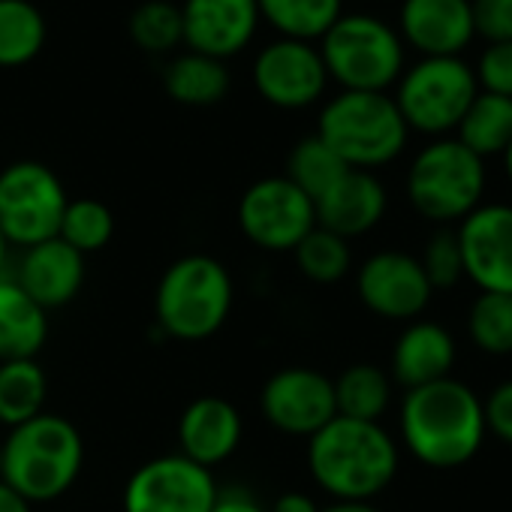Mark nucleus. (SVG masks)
<instances>
[{
  "instance_id": "14",
  "label": "nucleus",
  "mask_w": 512,
  "mask_h": 512,
  "mask_svg": "<svg viewBox=\"0 0 512 512\" xmlns=\"http://www.w3.org/2000/svg\"><path fill=\"white\" fill-rule=\"evenodd\" d=\"M260 413L281 434L314 437L338 416L335 386L323 371L305 365L281 368L260 389Z\"/></svg>"
},
{
  "instance_id": "26",
  "label": "nucleus",
  "mask_w": 512,
  "mask_h": 512,
  "mask_svg": "<svg viewBox=\"0 0 512 512\" xmlns=\"http://www.w3.org/2000/svg\"><path fill=\"white\" fill-rule=\"evenodd\" d=\"M46 16L31 0H0V70L28 67L46 46Z\"/></svg>"
},
{
  "instance_id": "42",
  "label": "nucleus",
  "mask_w": 512,
  "mask_h": 512,
  "mask_svg": "<svg viewBox=\"0 0 512 512\" xmlns=\"http://www.w3.org/2000/svg\"><path fill=\"white\" fill-rule=\"evenodd\" d=\"M7 263H10V241L0 232V278H7Z\"/></svg>"
},
{
  "instance_id": "34",
  "label": "nucleus",
  "mask_w": 512,
  "mask_h": 512,
  "mask_svg": "<svg viewBox=\"0 0 512 512\" xmlns=\"http://www.w3.org/2000/svg\"><path fill=\"white\" fill-rule=\"evenodd\" d=\"M419 266L434 293L449 290L464 278V260H461V244H458L455 226H440L428 238V244L419 256Z\"/></svg>"
},
{
  "instance_id": "43",
  "label": "nucleus",
  "mask_w": 512,
  "mask_h": 512,
  "mask_svg": "<svg viewBox=\"0 0 512 512\" xmlns=\"http://www.w3.org/2000/svg\"><path fill=\"white\" fill-rule=\"evenodd\" d=\"M503 169H506V178H509V184H512V145L503 151Z\"/></svg>"
},
{
  "instance_id": "2",
  "label": "nucleus",
  "mask_w": 512,
  "mask_h": 512,
  "mask_svg": "<svg viewBox=\"0 0 512 512\" xmlns=\"http://www.w3.org/2000/svg\"><path fill=\"white\" fill-rule=\"evenodd\" d=\"M398 464V443L380 422L335 416L314 437H308L311 479L332 500L371 503L395 482Z\"/></svg>"
},
{
  "instance_id": "9",
  "label": "nucleus",
  "mask_w": 512,
  "mask_h": 512,
  "mask_svg": "<svg viewBox=\"0 0 512 512\" xmlns=\"http://www.w3.org/2000/svg\"><path fill=\"white\" fill-rule=\"evenodd\" d=\"M70 196L55 169L16 160L0 172V232L10 247H34L58 235Z\"/></svg>"
},
{
  "instance_id": "33",
  "label": "nucleus",
  "mask_w": 512,
  "mask_h": 512,
  "mask_svg": "<svg viewBox=\"0 0 512 512\" xmlns=\"http://www.w3.org/2000/svg\"><path fill=\"white\" fill-rule=\"evenodd\" d=\"M467 335L488 356L512 353V296L479 293L467 311Z\"/></svg>"
},
{
  "instance_id": "6",
  "label": "nucleus",
  "mask_w": 512,
  "mask_h": 512,
  "mask_svg": "<svg viewBox=\"0 0 512 512\" xmlns=\"http://www.w3.org/2000/svg\"><path fill=\"white\" fill-rule=\"evenodd\" d=\"M329 82L341 91L389 94L407 67V46L395 25L371 13H344L317 43Z\"/></svg>"
},
{
  "instance_id": "11",
  "label": "nucleus",
  "mask_w": 512,
  "mask_h": 512,
  "mask_svg": "<svg viewBox=\"0 0 512 512\" xmlns=\"http://www.w3.org/2000/svg\"><path fill=\"white\" fill-rule=\"evenodd\" d=\"M220 485L214 470L199 467L181 452L157 455L133 470L124 485V512H211Z\"/></svg>"
},
{
  "instance_id": "20",
  "label": "nucleus",
  "mask_w": 512,
  "mask_h": 512,
  "mask_svg": "<svg viewBox=\"0 0 512 512\" xmlns=\"http://www.w3.org/2000/svg\"><path fill=\"white\" fill-rule=\"evenodd\" d=\"M455 359H458V347L446 326L434 320H413L401 329L392 347L389 377L404 392H410L452 377Z\"/></svg>"
},
{
  "instance_id": "25",
  "label": "nucleus",
  "mask_w": 512,
  "mask_h": 512,
  "mask_svg": "<svg viewBox=\"0 0 512 512\" xmlns=\"http://www.w3.org/2000/svg\"><path fill=\"white\" fill-rule=\"evenodd\" d=\"M455 139L482 160L503 157L512 145V100L479 91L455 130Z\"/></svg>"
},
{
  "instance_id": "10",
  "label": "nucleus",
  "mask_w": 512,
  "mask_h": 512,
  "mask_svg": "<svg viewBox=\"0 0 512 512\" xmlns=\"http://www.w3.org/2000/svg\"><path fill=\"white\" fill-rule=\"evenodd\" d=\"M238 229L266 253H293L317 226L314 202L284 175L253 181L238 199Z\"/></svg>"
},
{
  "instance_id": "3",
  "label": "nucleus",
  "mask_w": 512,
  "mask_h": 512,
  "mask_svg": "<svg viewBox=\"0 0 512 512\" xmlns=\"http://www.w3.org/2000/svg\"><path fill=\"white\" fill-rule=\"evenodd\" d=\"M82 464L85 440L79 428L58 413H40L25 425L10 428L0 479L34 506L67 494L76 485Z\"/></svg>"
},
{
  "instance_id": "22",
  "label": "nucleus",
  "mask_w": 512,
  "mask_h": 512,
  "mask_svg": "<svg viewBox=\"0 0 512 512\" xmlns=\"http://www.w3.org/2000/svg\"><path fill=\"white\" fill-rule=\"evenodd\" d=\"M49 338V311H43L16 278H0V362L37 359Z\"/></svg>"
},
{
  "instance_id": "37",
  "label": "nucleus",
  "mask_w": 512,
  "mask_h": 512,
  "mask_svg": "<svg viewBox=\"0 0 512 512\" xmlns=\"http://www.w3.org/2000/svg\"><path fill=\"white\" fill-rule=\"evenodd\" d=\"M482 416H485V431L494 434L500 443L512 446V380L497 383L482 398Z\"/></svg>"
},
{
  "instance_id": "38",
  "label": "nucleus",
  "mask_w": 512,
  "mask_h": 512,
  "mask_svg": "<svg viewBox=\"0 0 512 512\" xmlns=\"http://www.w3.org/2000/svg\"><path fill=\"white\" fill-rule=\"evenodd\" d=\"M211 512H269V506L256 500L247 488H220Z\"/></svg>"
},
{
  "instance_id": "15",
  "label": "nucleus",
  "mask_w": 512,
  "mask_h": 512,
  "mask_svg": "<svg viewBox=\"0 0 512 512\" xmlns=\"http://www.w3.org/2000/svg\"><path fill=\"white\" fill-rule=\"evenodd\" d=\"M464 278L479 293L512 296V205L482 202L455 226Z\"/></svg>"
},
{
  "instance_id": "4",
  "label": "nucleus",
  "mask_w": 512,
  "mask_h": 512,
  "mask_svg": "<svg viewBox=\"0 0 512 512\" xmlns=\"http://www.w3.org/2000/svg\"><path fill=\"white\" fill-rule=\"evenodd\" d=\"M317 136L350 166L362 172L395 163L410 139V130L392 94L338 91L317 118Z\"/></svg>"
},
{
  "instance_id": "32",
  "label": "nucleus",
  "mask_w": 512,
  "mask_h": 512,
  "mask_svg": "<svg viewBox=\"0 0 512 512\" xmlns=\"http://www.w3.org/2000/svg\"><path fill=\"white\" fill-rule=\"evenodd\" d=\"M112 235H115V217L109 205L91 196L67 202L61 226H58V238L67 241L73 250H79L82 256L97 253L112 241Z\"/></svg>"
},
{
  "instance_id": "23",
  "label": "nucleus",
  "mask_w": 512,
  "mask_h": 512,
  "mask_svg": "<svg viewBox=\"0 0 512 512\" xmlns=\"http://www.w3.org/2000/svg\"><path fill=\"white\" fill-rule=\"evenodd\" d=\"M229 88H232V76L223 61L187 49L175 55L163 70V91L181 106H193V109L214 106L229 94Z\"/></svg>"
},
{
  "instance_id": "29",
  "label": "nucleus",
  "mask_w": 512,
  "mask_h": 512,
  "mask_svg": "<svg viewBox=\"0 0 512 512\" xmlns=\"http://www.w3.org/2000/svg\"><path fill=\"white\" fill-rule=\"evenodd\" d=\"M350 166L317 136H305L293 145L290 157H287V172L284 178H290L311 202H317L320 196H326L347 172Z\"/></svg>"
},
{
  "instance_id": "35",
  "label": "nucleus",
  "mask_w": 512,
  "mask_h": 512,
  "mask_svg": "<svg viewBox=\"0 0 512 512\" xmlns=\"http://www.w3.org/2000/svg\"><path fill=\"white\" fill-rule=\"evenodd\" d=\"M473 76L482 94L512 100V43H485L473 64Z\"/></svg>"
},
{
  "instance_id": "16",
  "label": "nucleus",
  "mask_w": 512,
  "mask_h": 512,
  "mask_svg": "<svg viewBox=\"0 0 512 512\" xmlns=\"http://www.w3.org/2000/svg\"><path fill=\"white\" fill-rule=\"evenodd\" d=\"M178 7L184 49L223 64L253 43L263 22L256 0H184Z\"/></svg>"
},
{
  "instance_id": "17",
  "label": "nucleus",
  "mask_w": 512,
  "mask_h": 512,
  "mask_svg": "<svg viewBox=\"0 0 512 512\" xmlns=\"http://www.w3.org/2000/svg\"><path fill=\"white\" fill-rule=\"evenodd\" d=\"M395 31L419 58H461L476 40L470 0H401Z\"/></svg>"
},
{
  "instance_id": "27",
  "label": "nucleus",
  "mask_w": 512,
  "mask_h": 512,
  "mask_svg": "<svg viewBox=\"0 0 512 512\" xmlns=\"http://www.w3.org/2000/svg\"><path fill=\"white\" fill-rule=\"evenodd\" d=\"M49 380L37 359L0 362V425L19 428L46 413Z\"/></svg>"
},
{
  "instance_id": "12",
  "label": "nucleus",
  "mask_w": 512,
  "mask_h": 512,
  "mask_svg": "<svg viewBox=\"0 0 512 512\" xmlns=\"http://www.w3.org/2000/svg\"><path fill=\"white\" fill-rule=\"evenodd\" d=\"M253 88L269 106L299 112L326 97L329 73L317 43L278 37L260 49L250 70Z\"/></svg>"
},
{
  "instance_id": "5",
  "label": "nucleus",
  "mask_w": 512,
  "mask_h": 512,
  "mask_svg": "<svg viewBox=\"0 0 512 512\" xmlns=\"http://www.w3.org/2000/svg\"><path fill=\"white\" fill-rule=\"evenodd\" d=\"M232 296L235 287L220 260L208 253H187L163 272L154 314L169 338L199 344L223 329L232 311Z\"/></svg>"
},
{
  "instance_id": "44",
  "label": "nucleus",
  "mask_w": 512,
  "mask_h": 512,
  "mask_svg": "<svg viewBox=\"0 0 512 512\" xmlns=\"http://www.w3.org/2000/svg\"><path fill=\"white\" fill-rule=\"evenodd\" d=\"M0 467H4V443H0Z\"/></svg>"
},
{
  "instance_id": "40",
  "label": "nucleus",
  "mask_w": 512,
  "mask_h": 512,
  "mask_svg": "<svg viewBox=\"0 0 512 512\" xmlns=\"http://www.w3.org/2000/svg\"><path fill=\"white\" fill-rule=\"evenodd\" d=\"M0 512H34V509L19 491H13L4 479H0Z\"/></svg>"
},
{
  "instance_id": "21",
  "label": "nucleus",
  "mask_w": 512,
  "mask_h": 512,
  "mask_svg": "<svg viewBox=\"0 0 512 512\" xmlns=\"http://www.w3.org/2000/svg\"><path fill=\"white\" fill-rule=\"evenodd\" d=\"M389 208V193L374 172L347 169L344 178L314 202L317 226L353 241L371 232Z\"/></svg>"
},
{
  "instance_id": "1",
  "label": "nucleus",
  "mask_w": 512,
  "mask_h": 512,
  "mask_svg": "<svg viewBox=\"0 0 512 512\" xmlns=\"http://www.w3.org/2000/svg\"><path fill=\"white\" fill-rule=\"evenodd\" d=\"M398 425L404 449L434 470L464 467L479 455L488 434L482 398L455 377L404 392Z\"/></svg>"
},
{
  "instance_id": "28",
  "label": "nucleus",
  "mask_w": 512,
  "mask_h": 512,
  "mask_svg": "<svg viewBox=\"0 0 512 512\" xmlns=\"http://www.w3.org/2000/svg\"><path fill=\"white\" fill-rule=\"evenodd\" d=\"M263 22L278 37L320 43V37L344 16V0H256Z\"/></svg>"
},
{
  "instance_id": "41",
  "label": "nucleus",
  "mask_w": 512,
  "mask_h": 512,
  "mask_svg": "<svg viewBox=\"0 0 512 512\" xmlns=\"http://www.w3.org/2000/svg\"><path fill=\"white\" fill-rule=\"evenodd\" d=\"M320 512H380L374 503H359V500H332Z\"/></svg>"
},
{
  "instance_id": "8",
  "label": "nucleus",
  "mask_w": 512,
  "mask_h": 512,
  "mask_svg": "<svg viewBox=\"0 0 512 512\" xmlns=\"http://www.w3.org/2000/svg\"><path fill=\"white\" fill-rule=\"evenodd\" d=\"M476 94L473 64L464 58H419L404 67L392 100L410 133L443 139L458 130Z\"/></svg>"
},
{
  "instance_id": "7",
  "label": "nucleus",
  "mask_w": 512,
  "mask_h": 512,
  "mask_svg": "<svg viewBox=\"0 0 512 512\" xmlns=\"http://www.w3.org/2000/svg\"><path fill=\"white\" fill-rule=\"evenodd\" d=\"M485 160L455 136L431 139L407 169V199L413 211L437 226H458L485 196Z\"/></svg>"
},
{
  "instance_id": "13",
  "label": "nucleus",
  "mask_w": 512,
  "mask_h": 512,
  "mask_svg": "<svg viewBox=\"0 0 512 512\" xmlns=\"http://www.w3.org/2000/svg\"><path fill=\"white\" fill-rule=\"evenodd\" d=\"M356 293L374 317L392 323L419 320L434 299L419 256L404 250L371 253L356 272Z\"/></svg>"
},
{
  "instance_id": "19",
  "label": "nucleus",
  "mask_w": 512,
  "mask_h": 512,
  "mask_svg": "<svg viewBox=\"0 0 512 512\" xmlns=\"http://www.w3.org/2000/svg\"><path fill=\"white\" fill-rule=\"evenodd\" d=\"M13 278L43 311H55L70 305L82 293L85 256L55 235L25 250Z\"/></svg>"
},
{
  "instance_id": "30",
  "label": "nucleus",
  "mask_w": 512,
  "mask_h": 512,
  "mask_svg": "<svg viewBox=\"0 0 512 512\" xmlns=\"http://www.w3.org/2000/svg\"><path fill=\"white\" fill-rule=\"evenodd\" d=\"M299 272L311 281V284H338L350 275L353 269V250L350 241L314 226L293 250Z\"/></svg>"
},
{
  "instance_id": "31",
  "label": "nucleus",
  "mask_w": 512,
  "mask_h": 512,
  "mask_svg": "<svg viewBox=\"0 0 512 512\" xmlns=\"http://www.w3.org/2000/svg\"><path fill=\"white\" fill-rule=\"evenodd\" d=\"M130 40L148 55H169L184 46L181 7L172 0H145L130 13Z\"/></svg>"
},
{
  "instance_id": "39",
  "label": "nucleus",
  "mask_w": 512,
  "mask_h": 512,
  "mask_svg": "<svg viewBox=\"0 0 512 512\" xmlns=\"http://www.w3.org/2000/svg\"><path fill=\"white\" fill-rule=\"evenodd\" d=\"M320 509L323 506L311 494H305V491H284L269 506V512H320Z\"/></svg>"
},
{
  "instance_id": "36",
  "label": "nucleus",
  "mask_w": 512,
  "mask_h": 512,
  "mask_svg": "<svg viewBox=\"0 0 512 512\" xmlns=\"http://www.w3.org/2000/svg\"><path fill=\"white\" fill-rule=\"evenodd\" d=\"M470 10L482 43H512V0H470Z\"/></svg>"
},
{
  "instance_id": "24",
  "label": "nucleus",
  "mask_w": 512,
  "mask_h": 512,
  "mask_svg": "<svg viewBox=\"0 0 512 512\" xmlns=\"http://www.w3.org/2000/svg\"><path fill=\"white\" fill-rule=\"evenodd\" d=\"M335 410L338 416L359 419V422H380L392 407V377L380 365L356 362L344 368L335 380Z\"/></svg>"
},
{
  "instance_id": "18",
  "label": "nucleus",
  "mask_w": 512,
  "mask_h": 512,
  "mask_svg": "<svg viewBox=\"0 0 512 512\" xmlns=\"http://www.w3.org/2000/svg\"><path fill=\"white\" fill-rule=\"evenodd\" d=\"M244 437V419L238 407L217 395H202L190 401L178 419L181 455L205 470L220 467L235 455Z\"/></svg>"
}]
</instances>
